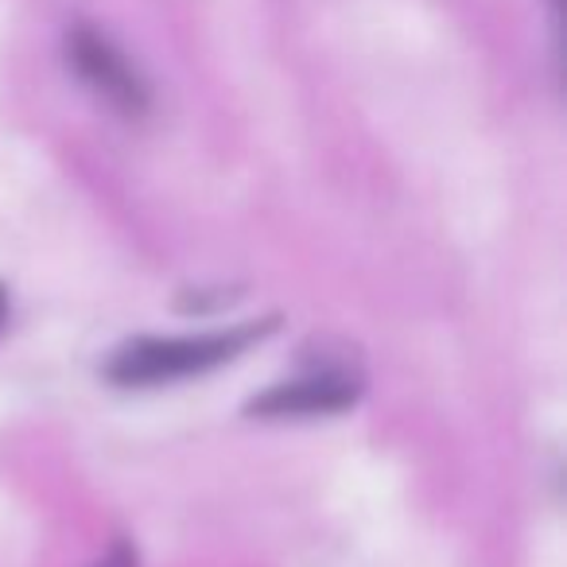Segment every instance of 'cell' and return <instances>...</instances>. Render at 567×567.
Here are the masks:
<instances>
[{"instance_id":"obj_2","label":"cell","mask_w":567,"mask_h":567,"mask_svg":"<svg viewBox=\"0 0 567 567\" xmlns=\"http://www.w3.org/2000/svg\"><path fill=\"white\" fill-rule=\"evenodd\" d=\"M66 63L86 82V90L105 102L113 113L128 121H141L152 113V86L141 74V66L117 48V40L94 24H74L66 32Z\"/></svg>"},{"instance_id":"obj_1","label":"cell","mask_w":567,"mask_h":567,"mask_svg":"<svg viewBox=\"0 0 567 567\" xmlns=\"http://www.w3.org/2000/svg\"><path fill=\"white\" fill-rule=\"evenodd\" d=\"M272 319L265 323H237L226 331H203V334H172V339H133L110 358L105 378L125 389H148V385H172L183 378H198L218 365L234 362L237 354L265 339L272 331Z\"/></svg>"},{"instance_id":"obj_4","label":"cell","mask_w":567,"mask_h":567,"mask_svg":"<svg viewBox=\"0 0 567 567\" xmlns=\"http://www.w3.org/2000/svg\"><path fill=\"white\" fill-rule=\"evenodd\" d=\"M97 567H136V551L128 544H113V551Z\"/></svg>"},{"instance_id":"obj_5","label":"cell","mask_w":567,"mask_h":567,"mask_svg":"<svg viewBox=\"0 0 567 567\" xmlns=\"http://www.w3.org/2000/svg\"><path fill=\"white\" fill-rule=\"evenodd\" d=\"M4 311H9V296H4V288H0V323H4Z\"/></svg>"},{"instance_id":"obj_3","label":"cell","mask_w":567,"mask_h":567,"mask_svg":"<svg viewBox=\"0 0 567 567\" xmlns=\"http://www.w3.org/2000/svg\"><path fill=\"white\" fill-rule=\"evenodd\" d=\"M362 396V378L350 370H316L296 381L265 389L249 401V416L257 420H311V416H334L347 412Z\"/></svg>"}]
</instances>
